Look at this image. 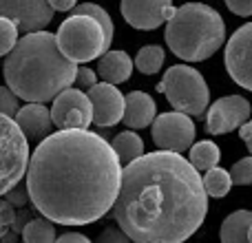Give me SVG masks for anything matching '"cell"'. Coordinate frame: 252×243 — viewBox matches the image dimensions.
<instances>
[{"label": "cell", "mask_w": 252, "mask_h": 243, "mask_svg": "<svg viewBox=\"0 0 252 243\" xmlns=\"http://www.w3.org/2000/svg\"><path fill=\"white\" fill-rule=\"evenodd\" d=\"M25 175L29 201L42 217L60 226H87L109 214L122 164L102 135L58 128L40 139Z\"/></svg>", "instance_id": "cell-1"}, {"label": "cell", "mask_w": 252, "mask_h": 243, "mask_svg": "<svg viewBox=\"0 0 252 243\" xmlns=\"http://www.w3.org/2000/svg\"><path fill=\"white\" fill-rule=\"evenodd\" d=\"M111 217L137 243H179L201 228L208 214L201 175L182 152L139 155L122 166Z\"/></svg>", "instance_id": "cell-2"}, {"label": "cell", "mask_w": 252, "mask_h": 243, "mask_svg": "<svg viewBox=\"0 0 252 243\" xmlns=\"http://www.w3.org/2000/svg\"><path fill=\"white\" fill-rule=\"evenodd\" d=\"M75 69L78 64L60 51L56 33L42 29L18 38L2 64L4 82L18 100L42 104L73 84Z\"/></svg>", "instance_id": "cell-3"}, {"label": "cell", "mask_w": 252, "mask_h": 243, "mask_svg": "<svg viewBox=\"0 0 252 243\" xmlns=\"http://www.w3.org/2000/svg\"><path fill=\"white\" fill-rule=\"evenodd\" d=\"M164 38L168 49L184 62H204L221 49L226 40V22L221 13L204 2H186L175 7L166 20Z\"/></svg>", "instance_id": "cell-4"}, {"label": "cell", "mask_w": 252, "mask_h": 243, "mask_svg": "<svg viewBox=\"0 0 252 243\" xmlns=\"http://www.w3.org/2000/svg\"><path fill=\"white\" fill-rule=\"evenodd\" d=\"M56 42L60 51L75 64H84L95 58H100L106 51L109 42L102 25L89 13H71L56 33Z\"/></svg>", "instance_id": "cell-5"}, {"label": "cell", "mask_w": 252, "mask_h": 243, "mask_svg": "<svg viewBox=\"0 0 252 243\" xmlns=\"http://www.w3.org/2000/svg\"><path fill=\"white\" fill-rule=\"evenodd\" d=\"M157 91L164 93L175 111H182L190 118H201L210 102V89L204 75L186 64L168 66L161 82L157 84Z\"/></svg>", "instance_id": "cell-6"}, {"label": "cell", "mask_w": 252, "mask_h": 243, "mask_svg": "<svg viewBox=\"0 0 252 243\" xmlns=\"http://www.w3.org/2000/svg\"><path fill=\"white\" fill-rule=\"evenodd\" d=\"M29 166V139L9 115H0V197L22 182Z\"/></svg>", "instance_id": "cell-7"}, {"label": "cell", "mask_w": 252, "mask_h": 243, "mask_svg": "<svg viewBox=\"0 0 252 243\" xmlns=\"http://www.w3.org/2000/svg\"><path fill=\"white\" fill-rule=\"evenodd\" d=\"M151 130L155 146L164 148V151L186 152L190 144L195 142V124H192L190 115L182 113V111L155 115L151 122Z\"/></svg>", "instance_id": "cell-8"}, {"label": "cell", "mask_w": 252, "mask_h": 243, "mask_svg": "<svg viewBox=\"0 0 252 243\" xmlns=\"http://www.w3.org/2000/svg\"><path fill=\"white\" fill-rule=\"evenodd\" d=\"M51 102L49 113L56 128H89L93 124V106L82 89L66 87Z\"/></svg>", "instance_id": "cell-9"}, {"label": "cell", "mask_w": 252, "mask_h": 243, "mask_svg": "<svg viewBox=\"0 0 252 243\" xmlns=\"http://www.w3.org/2000/svg\"><path fill=\"white\" fill-rule=\"evenodd\" d=\"M223 60L232 82L252 91V22L239 27L230 35Z\"/></svg>", "instance_id": "cell-10"}, {"label": "cell", "mask_w": 252, "mask_h": 243, "mask_svg": "<svg viewBox=\"0 0 252 243\" xmlns=\"http://www.w3.org/2000/svg\"><path fill=\"white\" fill-rule=\"evenodd\" d=\"M252 106L241 95H226L208 106L206 113V130L210 135H226L237 130L244 122L250 120Z\"/></svg>", "instance_id": "cell-11"}, {"label": "cell", "mask_w": 252, "mask_h": 243, "mask_svg": "<svg viewBox=\"0 0 252 243\" xmlns=\"http://www.w3.org/2000/svg\"><path fill=\"white\" fill-rule=\"evenodd\" d=\"M49 0H0V16L16 22L18 31H40L53 20Z\"/></svg>", "instance_id": "cell-12"}, {"label": "cell", "mask_w": 252, "mask_h": 243, "mask_svg": "<svg viewBox=\"0 0 252 243\" xmlns=\"http://www.w3.org/2000/svg\"><path fill=\"white\" fill-rule=\"evenodd\" d=\"M87 95L93 106V124H97L100 128H111L122 122L124 95L118 84L95 82L87 89Z\"/></svg>", "instance_id": "cell-13"}, {"label": "cell", "mask_w": 252, "mask_h": 243, "mask_svg": "<svg viewBox=\"0 0 252 243\" xmlns=\"http://www.w3.org/2000/svg\"><path fill=\"white\" fill-rule=\"evenodd\" d=\"M168 4H173V0H122L120 9L133 29L153 31L166 22L164 9Z\"/></svg>", "instance_id": "cell-14"}, {"label": "cell", "mask_w": 252, "mask_h": 243, "mask_svg": "<svg viewBox=\"0 0 252 243\" xmlns=\"http://www.w3.org/2000/svg\"><path fill=\"white\" fill-rule=\"evenodd\" d=\"M13 120H16V124L25 133V137L33 139V142H40L49 133H53L51 113H49V109L42 102H29V104H25L22 109L16 111Z\"/></svg>", "instance_id": "cell-15"}, {"label": "cell", "mask_w": 252, "mask_h": 243, "mask_svg": "<svg viewBox=\"0 0 252 243\" xmlns=\"http://www.w3.org/2000/svg\"><path fill=\"white\" fill-rule=\"evenodd\" d=\"M157 115V106L148 93L144 91H133L128 95H124V113L122 122L128 128L137 130V128H146L151 126L153 118Z\"/></svg>", "instance_id": "cell-16"}, {"label": "cell", "mask_w": 252, "mask_h": 243, "mask_svg": "<svg viewBox=\"0 0 252 243\" xmlns=\"http://www.w3.org/2000/svg\"><path fill=\"white\" fill-rule=\"evenodd\" d=\"M97 73L109 84H122L133 73V60L126 51L106 49L100 56V62H97Z\"/></svg>", "instance_id": "cell-17"}, {"label": "cell", "mask_w": 252, "mask_h": 243, "mask_svg": "<svg viewBox=\"0 0 252 243\" xmlns=\"http://www.w3.org/2000/svg\"><path fill=\"white\" fill-rule=\"evenodd\" d=\"M252 223V213L250 210H237V213L228 214L226 221L221 223V237L223 243H244L248 241V228Z\"/></svg>", "instance_id": "cell-18"}, {"label": "cell", "mask_w": 252, "mask_h": 243, "mask_svg": "<svg viewBox=\"0 0 252 243\" xmlns=\"http://www.w3.org/2000/svg\"><path fill=\"white\" fill-rule=\"evenodd\" d=\"M111 146H113L115 155H118V159H120V164L122 166L128 164V161H133L135 157H139L144 152L142 137H139L133 128L124 130V133H118L113 137V142H111Z\"/></svg>", "instance_id": "cell-19"}, {"label": "cell", "mask_w": 252, "mask_h": 243, "mask_svg": "<svg viewBox=\"0 0 252 243\" xmlns=\"http://www.w3.org/2000/svg\"><path fill=\"white\" fill-rule=\"evenodd\" d=\"M221 159V152H219V146L210 139H204V142H192L190 144V155H188V161L195 166L199 173L213 168V166L219 164Z\"/></svg>", "instance_id": "cell-20"}, {"label": "cell", "mask_w": 252, "mask_h": 243, "mask_svg": "<svg viewBox=\"0 0 252 243\" xmlns=\"http://www.w3.org/2000/svg\"><path fill=\"white\" fill-rule=\"evenodd\" d=\"M22 239L27 243H53L56 241V226H53L51 219L47 217H35L29 219L22 228Z\"/></svg>", "instance_id": "cell-21"}, {"label": "cell", "mask_w": 252, "mask_h": 243, "mask_svg": "<svg viewBox=\"0 0 252 243\" xmlns=\"http://www.w3.org/2000/svg\"><path fill=\"white\" fill-rule=\"evenodd\" d=\"M201 182H204L206 195L215 197V199H221V197H226L228 192H230V188H232L230 173H228V170H223V168H219V164L213 166V168H208V170H204V177H201Z\"/></svg>", "instance_id": "cell-22"}, {"label": "cell", "mask_w": 252, "mask_h": 243, "mask_svg": "<svg viewBox=\"0 0 252 243\" xmlns=\"http://www.w3.org/2000/svg\"><path fill=\"white\" fill-rule=\"evenodd\" d=\"M164 58H166V53L159 44H146L135 56V69L144 75H155L164 66Z\"/></svg>", "instance_id": "cell-23"}, {"label": "cell", "mask_w": 252, "mask_h": 243, "mask_svg": "<svg viewBox=\"0 0 252 243\" xmlns=\"http://www.w3.org/2000/svg\"><path fill=\"white\" fill-rule=\"evenodd\" d=\"M71 11H73V13H89V16L95 18V20L102 25V29H104L106 42H109V47H111V42H113L115 27H113V20H111V16L104 11V7H100V4H95V2H82V4H75Z\"/></svg>", "instance_id": "cell-24"}, {"label": "cell", "mask_w": 252, "mask_h": 243, "mask_svg": "<svg viewBox=\"0 0 252 243\" xmlns=\"http://www.w3.org/2000/svg\"><path fill=\"white\" fill-rule=\"evenodd\" d=\"M18 40V27L9 18L0 16V58L7 56Z\"/></svg>", "instance_id": "cell-25"}, {"label": "cell", "mask_w": 252, "mask_h": 243, "mask_svg": "<svg viewBox=\"0 0 252 243\" xmlns=\"http://www.w3.org/2000/svg\"><path fill=\"white\" fill-rule=\"evenodd\" d=\"M228 173L235 186H252V155L239 159Z\"/></svg>", "instance_id": "cell-26"}, {"label": "cell", "mask_w": 252, "mask_h": 243, "mask_svg": "<svg viewBox=\"0 0 252 243\" xmlns=\"http://www.w3.org/2000/svg\"><path fill=\"white\" fill-rule=\"evenodd\" d=\"M18 109H20L18 106V95L9 87H0V115L13 118Z\"/></svg>", "instance_id": "cell-27"}, {"label": "cell", "mask_w": 252, "mask_h": 243, "mask_svg": "<svg viewBox=\"0 0 252 243\" xmlns=\"http://www.w3.org/2000/svg\"><path fill=\"white\" fill-rule=\"evenodd\" d=\"M13 217H16V210H13V206L9 204L4 197H0V239H2L4 232H9Z\"/></svg>", "instance_id": "cell-28"}, {"label": "cell", "mask_w": 252, "mask_h": 243, "mask_svg": "<svg viewBox=\"0 0 252 243\" xmlns=\"http://www.w3.org/2000/svg\"><path fill=\"white\" fill-rule=\"evenodd\" d=\"M97 82V73L93 69H89V66H78L75 69V78H73V84L78 89H89L91 84H95Z\"/></svg>", "instance_id": "cell-29"}, {"label": "cell", "mask_w": 252, "mask_h": 243, "mask_svg": "<svg viewBox=\"0 0 252 243\" xmlns=\"http://www.w3.org/2000/svg\"><path fill=\"white\" fill-rule=\"evenodd\" d=\"M4 199L9 201L11 206H16V208H22V206H27V201H29V192H27V186L22 188L20 183H16L13 188H9L7 192H4Z\"/></svg>", "instance_id": "cell-30"}, {"label": "cell", "mask_w": 252, "mask_h": 243, "mask_svg": "<svg viewBox=\"0 0 252 243\" xmlns=\"http://www.w3.org/2000/svg\"><path fill=\"white\" fill-rule=\"evenodd\" d=\"M100 243H128L130 239L126 237V232L120 226H109L104 232L100 235Z\"/></svg>", "instance_id": "cell-31"}, {"label": "cell", "mask_w": 252, "mask_h": 243, "mask_svg": "<svg viewBox=\"0 0 252 243\" xmlns=\"http://www.w3.org/2000/svg\"><path fill=\"white\" fill-rule=\"evenodd\" d=\"M226 7L235 16H241V18L252 16V0H226Z\"/></svg>", "instance_id": "cell-32"}, {"label": "cell", "mask_w": 252, "mask_h": 243, "mask_svg": "<svg viewBox=\"0 0 252 243\" xmlns=\"http://www.w3.org/2000/svg\"><path fill=\"white\" fill-rule=\"evenodd\" d=\"M29 219H31L29 217V210H25V206H22V210L16 214V217H13V221H11V230L16 232V235H20L22 228H25V223L29 221Z\"/></svg>", "instance_id": "cell-33"}, {"label": "cell", "mask_w": 252, "mask_h": 243, "mask_svg": "<svg viewBox=\"0 0 252 243\" xmlns=\"http://www.w3.org/2000/svg\"><path fill=\"white\" fill-rule=\"evenodd\" d=\"M56 241H60V243H89L91 239H89L87 235H80V232H66V235H60V237H56Z\"/></svg>", "instance_id": "cell-34"}, {"label": "cell", "mask_w": 252, "mask_h": 243, "mask_svg": "<svg viewBox=\"0 0 252 243\" xmlns=\"http://www.w3.org/2000/svg\"><path fill=\"white\" fill-rule=\"evenodd\" d=\"M239 135H241V139L246 142V146H248V151L252 155V120L244 122V124L239 126Z\"/></svg>", "instance_id": "cell-35"}, {"label": "cell", "mask_w": 252, "mask_h": 243, "mask_svg": "<svg viewBox=\"0 0 252 243\" xmlns=\"http://www.w3.org/2000/svg\"><path fill=\"white\" fill-rule=\"evenodd\" d=\"M53 11H71L78 4V0H49Z\"/></svg>", "instance_id": "cell-36"}, {"label": "cell", "mask_w": 252, "mask_h": 243, "mask_svg": "<svg viewBox=\"0 0 252 243\" xmlns=\"http://www.w3.org/2000/svg\"><path fill=\"white\" fill-rule=\"evenodd\" d=\"M248 241L252 243V223H250V228H248Z\"/></svg>", "instance_id": "cell-37"}]
</instances>
